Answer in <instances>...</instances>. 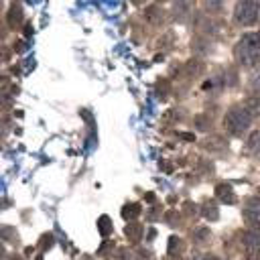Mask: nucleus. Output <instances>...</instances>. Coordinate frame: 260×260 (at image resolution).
Returning <instances> with one entry per match:
<instances>
[{
	"label": "nucleus",
	"instance_id": "14",
	"mask_svg": "<svg viewBox=\"0 0 260 260\" xmlns=\"http://www.w3.org/2000/svg\"><path fill=\"white\" fill-rule=\"evenodd\" d=\"M116 260H133V254H130L128 250H118Z\"/></svg>",
	"mask_w": 260,
	"mask_h": 260
},
{
	"label": "nucleus",
	"instance_id": "8",
	"mask_svg": "<svg viewBox=\"0 0 260 260\" xmlns=\"http://www.w3.org/2000/svg\"><path fill=\"white\" fill-rule=\"evenodd\" d=\"M141 236H143V228L139 224H128L126 226V238L133 242V244L141 242Z\"/></svg>",
	"mask_w": 260,
	"mask_h": 260
},
{
	"label": "nucleus",
	"instance_id": "15",
	"mask_svg": "<svg viewBox=\"0 0 260 260\" xmlns=\"http://www.w3.org/2000/svg\"><path fill=\"white\" fill-rule=\"evenodd\" d=\"M195 260H220L215 254H201V256H197Z\"/></svg>",
	"mask_w": 260,
	"mask_h": 260
},
{
	"label": "nucleus",
	"instance_id": "9",
	"mask_svg": "<svg viewBox=\"0 0 260 260\" xmlns=\"http://www.w3.org/2000/svg\"><path fill=\"white\" fill-rule=\"evenodd\" d=\"M201 213H203V218H207V220H218V218H220L218 205H213L211 201H205V203L201 205Z\"/></svg>",
	"mask_w": 260,
	"mask_h": 260
},
{
	"label": "nucleus",
	"instance_id": "13",
	"mask_svg": "<svg viewBox=\"0 0 260 260\" xmlns=\"http://www.w3.org/2000/svg\"><path fill=\"white\" fill-rule=\"evenodd\" d=\"M181 244H183V242H181L177 236H171V238H169V254H173Z\"/></svg>",
	"mask_w": 260,
	"mask_h": 260
},
{
	"label": "nucleus",
	"instance_id": "5",
	"mask_svg": "<svg viewBox=\"0 0 260 260\" xmlns=\"http://www.w3.org/2000/svg\"><path fill=\"white\" fill-rule=\"evenodd\" d=\"M244 220L252 230H260V197H250L244 205Z\"/></svg>",
	"mask_w": 260,
	"mask_h": 260
},
{
	"label": "nucleus",
	"instance_id": "7",
	"mask_svg": "<svg viewBox=\"0 0 260 260\" xmlns=\"http://www.w3.org/2000/svg\"><path fill=\"white\" fill-rule=\"evenodd\" d=\"M246 153L248 155H260V128L252 130L246 141Z\"/></svg>",
	"mask_w": 260,
	"mask_h": 260
},
{
	"label": "nucleus",
	"instance_id": "12",
	"mask_svg": "<svg viewBox=\"0 0 260 260\" xmlns=\"http://www.w3.org/2000/svg\"><path fill=\"white\" fill-rule=\"evenodd\" d=\"M139 213H141V205H139V203H130V205H126V207L122 209V215H124L126 220L137 218Z\"/></svg>",
	"mask_w": 260,
	"mask_h": 260
},
{
	"label": "nucleus",
	"instance_id": "1",
	"mask_svg": "<svg viewBox=\"0 0 260 260\" xmlns=\"http://www.w3.org/2000/svg\"><path fill=\"white\" fill-rule=\"evenodd\" d=\"M236 59L242 67L250 69L260 61V37L256 33H246L236 45Z\"/></svg>",
	"mask_w": 260,
	"mask_h": 260
},
{
	"label": "nucleus",
	"instance_id": "11",
	"mask_svg": "<svg viewBox=\"0 0 260 260\" xmlns=\"http://www.w3.org/2000/svg\"><path fill=\"white\" fill-rule=\"evenodd\" d=\"M98 230H100L102 236H110V232H112V222H110L108 215H102V218L98 220Z\"/></svg>",
	"mask_w": 260,
	"mask_h": 260
},
{
	"label": "nucleus",
	"instance_id": "4",
	"mask_svg": "<svg viewBox=\"0 0 260 260\" xmlns=\"http://www.w3.org/2000/svg\"><path fill=\"white\" fill-rule=\"evenodd\" d=\"M244 250L248 254L250 260H258L260 258V230H248L244 232Z\"/></svg>",
	"mask_w": 260,
	"mask_h": 260
},
{
	"label": "nucleus",
	"instance_id": "2",
	"mask_svg": "<svg viewBox=\"0 0 260 260\" xmlns=\"http://www.w3.org/2000/svg\"><path fill=\"white\" fill-rule=\"evenodd\" d=\"M252 110L248 108V106H242V104H238V106H232L230 110H228V114H226V130L232 135V137H242V135H246V130L250 128V124H252Z\"/></svg>",
	"mask_w": 260,
	"mask_h": 260
},
{
	"label": "nucleus",
	"instance_id": "6",
	"mask_svg": "<svg viewBox=\"0 0 260 260\" xmlns=\"http://www.w3.org/2000/svg\"><path fill=\"white\" fill-rule=\"evenodd\" d=\"M215 195H218V199L222 203H234L236 201V193H234V189L228 183H220L215 187Z\"/></svg>",
	"mask_w": 260,
	"mask_h": 260
},
{
	"label": "nucleus",
	"instance_id": "10",
	"mask_svg": "<svg viewBox=\"0 0 260 260\" xmlns=\"http://www.w3.org/2000/svg\"><path fill=\"white\" fill-rule=\"evenodd\" d=\"M21 17H23L21 7H19V5H13L11 11H9V23H11V27H17V25L21 23Z\"/></svg>",
	"mask_w": 260,
	"mask_h": 260
},
{
	"label": "nucleus",
	"instance_id": "3",
	"mask_svg": "<svg viewBox=\"0 0 260 260\" xmlns=\"http://www.w3.org/2000/svg\"><path fill=\"white\" fill-rule=\"evenodd\" d=\"M258 15H260V5L252 3V0H240V3L236 5V11H234L236 23L244 25V27L254 25L258 21Z\"/></svg>",
	"mask_w": 260,
	"mask_h": 260
}]
</instances>
